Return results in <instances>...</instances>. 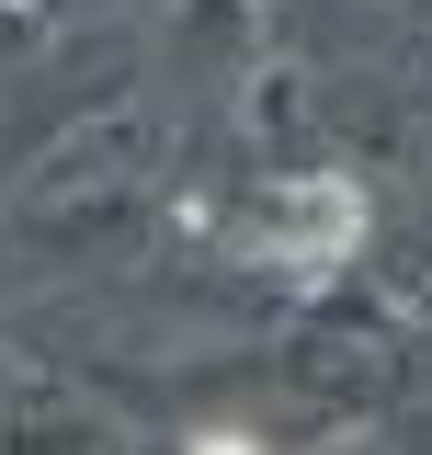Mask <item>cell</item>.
Returning <instances> with one entry per match:
<instances>
[{
    "label": "cell",
    "instance_id": "obj_1",
    "mask_svg": "<svg viewBox=\"0 0 432 455\" xmlns=\"http://www.w3.org/2000/svg\"><path fill=\"white\" fill-rule=\"evenodd\" d=\"M239 239L262 262H284V274H330V262L364 251V182L353 171H284V182H262L239 205Z\"/></svg>",
    "mask_w": 432,
    "mask_h": 455
}]
</instances>
